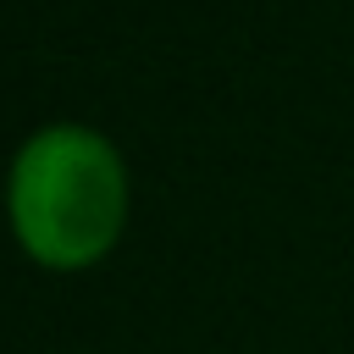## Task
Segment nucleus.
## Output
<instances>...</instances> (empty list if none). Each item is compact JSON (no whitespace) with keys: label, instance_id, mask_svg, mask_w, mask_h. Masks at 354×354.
I'll return each mask as SVG.
<instances>
[{"label":"nucleus","instance_id":"nucleus-1","mask_svg":"<svg viewBox=\"0 0 354 354\" xmlns=\"http://www.w3.org/2000/svg\"><path fill=\"white\" fill-rule=\"evenodd\" d=\"M6 210L17 243L50 266V271H77L94 266L127 221V171L111 138L77 122L39 127L6 183Z\"/></svg>","mask_w":354,"mask_h":354}]
</instances>
